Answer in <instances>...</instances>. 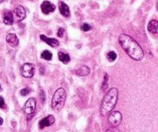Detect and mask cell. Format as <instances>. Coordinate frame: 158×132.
Listing matches in <instances>:
<instances>
[{
	"label": "cell",
	"mask_w": 158,
	"mask_h": 132,
	"mask_svg": "<svg viewBox=\"0 0 158 132\" xmlns=\"http://www.w3.org/2000/svg\"><path fill=\"white\" fill-rule=\"evenodd\" d=\"M119 42L126 54L133 60L140 61L143 58L144 53L143 49L131 36L126 34H121L119 37Z\"/></svg>",
	"instance_id": "6da1fadb"
},
{
	"label": "cell",
	"mask_w": 158,
	"mask_h": 132,
	"mask_svg": "<svg viewBox=\"0 0 158 132\" xmlns=\"http://www.w3.org/2000/svg\"><path fill=\"white\" fill-rule=\"evenodd\" d=\"M117 99H118V90L115 87L111 88L106 93L102 101L100 107L101 115L106 116L109 114H110V111H112V110L116 106Z\"/></svg>",
	"instance_id": "7a4b0ae2"
},
{
	"label": "cell",
	"mask_w": 158,
	"mask_h": 132,
	"mask_svg": "<svg viewBox=\"0 0 158 132\" xmlns=\"http://www.w3.org/2000/svg\"><path fill=\"white\" fill-rule=\"evenodd\" d=\"M67 93L63 88H59L56 90L52 99V108L56 112H59L65 104Z\"/></svg>",
	"instance_id": "3957f363"
},
{
	"label": "cell",
	"mask_w": 158,
	"mask_h": 132,
	"mask_svg": "<svg viewBox=\"0 0 158 132\" xmlns=\"http://www.w3.org/2000/svg\"><path fill=\"white\" fill-rule=\"evenodd\" d=\"M36 107V100L34 98H30L26 102L23 110H24L26 114L27 115V117H29V119H30V117L31 118V117H32L35 114Z\"/></svg>",
	"instance_id": "277c9868"
},
{
	"label": "cell",
	"mask_w": 158,
	"mask_h": 132,
	"mask_svg": "<svg viewBox=\"0 0 158 132\" xmlns=\"http://www.w3.org/2000/svg\"><path fill=\"white\" fill-rule=\"evenodd\" d=\"M122 121V114L120 111H113L108 116V122L112 127H117Z\"/></svg>",
	"instance_id": "5b68a950"
},
{
	"label": "cell",
	"mask_w": 158,
	"mask_h": 132,
	"mask_svg": "<svg viewBox=\"0 0 158 132\" xmlns=\"http://www.w3.org/2000/svg\"><path fill=\"white\" fill-rule=\"evenodd\" d=\"M20 73H21L22 77H33V75L35 73L34 65L32 64V63H26L25 64H23L21 69H20Z\"/></svg>",
	"instance_id": "8992f818"
},
{
	"label": "cell",
	"mask_w": 158,
	"mask_h": 132,
	"mask_svg": "<svg viewBox=\"0 0 158 132\" xmlns=\"http://www.w3.org/2000/svg\"><path fill=\"white\" fill-rule=\"evenodd\" d=\"M56 9V6L49 1H44L41 5V10L44 14L47 15L51 13H53Z\"/></svg>",
	"instance_id": "52a82bcc"
},
{
	"label": "cell",
	"mask_w": 158,
	"mask_h": 132,
	"mask_svg": "<svg viewBox=\"0 0 158 132\" xmlns=\"http://www.w3.org/2000/svg\"><path fill=\"white\" fill-rule=\"evenodd\" d=\"M55 122V117L52 116V115H49L47 116L45 118L42 119L39 123V126L42 129V128H44L46 127H49V126H51L52 125H53Z\"/></svg>",
	"instance_id": "ba28073f"
},
{
	"label": "cell",
	"mask_w": 158,
	"mask_h": 132,
	"mask_svg": "<svg viewBox=\"0 0 158 132\" xmlns=\"http://www.w3.org/2000/svg\"><path fill=\"white\" fill-rule=\"evenodd\" d=\"M14 14H15V17L17 19L18 21H22L26 16V9L22 7V5H18L17 7L14 9Z\"/></svg>",
	"instance_id": "9c48e42d"
},
{
	"label": "cell",
	"mask_w": 158,
	"mask_h": 132,
	"mask_svg": "<svg viewBox=\"0 0 158 132\" xmlns=\"http://www.w3.org/2000/svg\"><path fill=\"white\" fill-rule=\"evenodd\" d=\"M40 39L44 41L46 43H47L48 45H50V46L52 47H56L59 45V42L56 39H53V38H49L46 37V36L44 35H41L40 36Z\"/></svg>",
	"instance_id": "30bf717a"
},
{
	"label": "cell",
	"mask_w": 158,
	"mask_h": 132,
	"mask_svg": "<svg viewBox=\"0 0 158 132\" xmlns=\"http://www.w3.org/2000/svg\"><path fill=\"white\" fill-rule=\"evenodd\" d=\"M3 22L5 25H12L14 22L13 14L11 11L6 10L3 15Z\"/></svg>",
	"instance_id": "8fae6325"
},
{
	"label": "cell",
	"mask_w": 158,
	"mask_h": 132,
	"mask_svg": "<svg viewBox=\"0 0 158 132\" xmlns=\"http://www.w3.org/2000/svg\"><path fill=\"white\" fill-rule=\"evenodd\" d=\"M6 42L12 46H16L19 44V40L14 33H9L6 36Z\"/></svg>",
	"instance_id": "7c38bea8"
},
{
	"label": "cell",
	"mask_w": 158,
	"mask_h": 132,
	"mask_svg": "<svg viewBox=\"0 0 158 132\" xmlns=\"http://www.w3.org/2000/svg\"><path fill=\"white\" fill-rule=\"evenodd\" d=\"M59 11L60 13L62 14L65 17H69L70 15V10H69V6L64 3L63 2H60L59 3Z\"/></svg>",
	"instance_id": "4fadbf2b"
},
{
	"label": "cell",
	"mask_w": 158,
	"mask_h": 132,
	"mask_svg": "<svg viewBox=\"0 0 158 132\" xmlns=\"http://www.w3.org/2000/svg\"><path fill=\"white\" fill-rule=\"evenodd\" d=\"M89 72H90V70L87 66H82L76 70V74L79 77H84V76H87L89 74Z\"/></svg>",
	"instance_id": "5bb4252c"
},
{
	"label": "cell",
	"mask_w": 158,
	"mask_h": 132,
	"mask_svg": "<svg viewBox=\"0 0 158 132\" xmlns=\"http://www.w3.org/2000/svg\"><path fill=\"white\" fill-rule=\"evenodd\" d=\"M147 29L151 32L158 33V21L157 20H151L147 26Z\"/></svg>",
	"instance_id": "9a60e30c"
},
{
	"label": "cell",
	"mask_w": 158,
	"mask_h": 132,
	"mask_svg": "<svg viewBox=\"0 0 158 132\" xmlns=\"http://www.w3.org/2000/svg\"><path fill=\"white\" fill-rule=\"evenodd\" d=\"M58 55H59V60L62 63H63L64 64H67L70 61V57H69V54L65 53L63 52H59Z\"/></svg>",
	"instance_id": "2e32d148"
},
{
	"label": "cell",
	"mask_w": 158,
	"mask_h": 132,
	"mask_svg": "<svg viewBox=\"0 0 158 132\" xmlns=\"http://www.w3.org/2000/svg\"><path fill=\"white\" fill-rule=\"evenodd\" d=\"M41 58L46 60H51L52 58V53L49 50H44L41 54Z\"/></svg>",
	"instance_id": "e0dca14e"
},
{
	"label": "cell",
	"mask_w": 158,
	"mask_h": 132,
	"mask_svg": "<svg viewBox=\"0 0 158 132\" xmlns=\"http://www.w3.org/2000/svg\"><path fill=\"white\" fill-rule=\"evenodd\" d=\"M116 53L114 51H110V52H109L107 53V59L109 60V61H110V62H114L115 61L116 59Z\"/></svg>",
	"instance_id": "ac0fdd59"
},
{
	"label": "cell",
	"mask_w": 158,
	"mask_h": 132,
	"mask_svg": "<svg viewBox=\"0 0 158 132\" xmlns=\"http://www.w3.org/2000/svg\"><path fill=\"white\" fill-rule=\"evenodd\" d=\"M107 87H108V75H107V73H106V74L104 75V81H103V84H102V90H106Z\"/></svg>",
	"instance_id": "d6986e66"
},
{
	"label": "cell",
	"mask_w": 158,
	"mask_h": 132,
	"mask_svg": "<svg viewBox=\"0 0 158 132\" xmlns=\"http://www.w3.org/2000/svg\"><path fill=\"white\" fill-rule=\"evenodd\" d=\"M30 91H31V90H30V87H25L24 89H22L20 91V94L22 95V96H27L30 93Z\"/></svg>",
	"instance_id": "ffe728a7"
},
{
	"label": "cell",
	"mask_w": 158,
	"mask_h": 132,
	"mask_svg": "<svg viewBox=\"0 0 158 132\" xmlns=\"http://www.w3.org/2000/svg\"><path fill=\"white\" fill-rule=\"evenodd\" d=\"M91 29V26H90L89 24H87V23H83V24L81 26V30H83V32H88V31H89Z\"/></svg>",
	"instance_id": "44dd1931"
},
{
	"label": "cell",
	"mask_w": 158,
	"mask_h": 132,
	"mask_svg": "<svg viewBox=\"0 0 158 132\" xmlns=\"http://www.w3.org/2000/svg\"><path fill=\"white\" fill-rule=\"evenodd\" d=\"M65 30L63 28H59V30H58V32H57V36H59V37H63V34H64Z\"/></svg>",
	"instance_id": "7402d4cb"
},
{
	"label": "cell",
	"mask_w": 158,
	"mask_h": 132,
	"mask_svg": "<svg viewBox=\"0 0 158 132\" xmlns=\"http://www.w3.org/2000/svg\"><path fill=\"white\" fill-rule=\"evenodd\" d=\"M106 132H120L119 131V130L115 127H112L110 128H109V129L106 130Z\"/></svg>",
	"instance_id": "603a6c76"
},
{
	"label": "cell",
	"mask_w": 158,
	"mask_h": 132,
	"mask_svg": "<svg viewBox=\"0 0 158 132\" xmlns=\"http://www.w3.org/2000/svg\"><path fill=\"white\" fill-rule=\"evenodd\" d=\"M40 99H41L42 103H44L45 100H46V96H45V93L43 90L41 91V93H40Z\"/></svg>",
	"instance_id": "cb8c5ba5"
},
{
	"label": "cell",
	"mask_w": 158,
	"mask_h": 132,
	"mask_svg": "<svg viewBox=\"0 0 158 132\" xmlns=\"http://www.w3.org/2000/svg\"><path fill=\"white\" fill-rule=\"evenodd\" d=\"M5 106V101L3 97H0V108H3Z\"/></svg>",
	"instance_id": "d4e9b609"
},
{
	"label": "cell",
	"mask_w": 158,
	"mask_h": 132,
	"mask_svg": "<svg viewBox=\"0 0 158 132\" xmlns=\"http://www.w3.org/2000/svg\"><path fill=\"white\" fill-rule=\"evenodd\" d=\"M3 118H1V117H0V125H3Z\"/></svg>",
	"instance_id": "484cf974"
},
{
	"label": "cell",
	"mask_w": 158,
	"mask_h": 132,
	"mask_svg": "<svg viewBox=\"0 0 158 132\" xmlns=\"http://www.w3.org/2000/svg\"><path fill=\"white\" fill-rule=\"evenodd\" d=\"M157 9H158V2H157Z\"/></svg>",
	"instance_id": "4316f807"
},
{
	"label": "cell",
	"mask_w": 158,
	"mask_h": 132,
	"mask_svg": "<svg viewBox=\"0 0 158 132\" xmlns=\"http://www.w3.org/2000/svg\"><path fill=\"white\" fill-rule=\"evenodd\" d=\"M3 0H0V3H2V2H3Z\"/></svg>",
	"instance_id": "83f0119b"
},
{
	"label": "cell",
	"mask_w": 158,
	"mask_h": 132,
	"mask_svg": "<svg viewBox=\"0 0 158 132\" xmlns=\"http://www.w3.org/2000/svg\"><path fill=\"white\" fill-rule=\"evenodd\" d=\"M0 88H1V86H0Z\"/></svg>",
	"instance_id": "f1b7e54d"
}]
</instances>
